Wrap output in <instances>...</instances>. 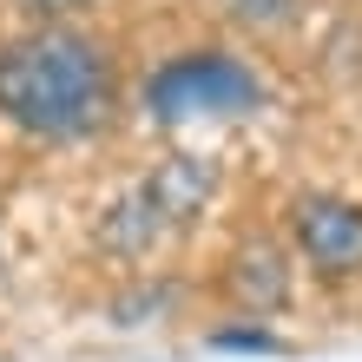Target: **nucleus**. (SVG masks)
Returning a JSON list of instances; mask_svg holds the SVG:
<instances>
[{
	"label": "nucleus",
	"instance_id": "1",
	"mask_svg": "<svg viewBox=\"0 0 362 362\" xmlns=\"http://www.w3.org/2000/svg\"><path fill=\"white\" fill-rule=\"evenodd\" d=\"M119 112L112 47L86 27H20L0 40V119L40 145H79Z\"/></svg>",
	"mask_w": 362,
	"mask_h": 362
},
{
	"label": "nucleus",
	"instance_id": "6",
	"mask_svg": "<svg viewBox=\"0 0 362 362\" xmlns=\"http://www.w3.org/2000/svg\"><path fill=\"white\" fill-rule=\"evenodd\" d=\"M310 0H218V13L230 20L238 33H290L303 20Z\"/></svg>",
	"mask_w": 362,
	"mask_h": 362
},
{
	"label": "nucleus",
	"instance_id": "7",
	"mask_svg": "<svg viewBox=\"0 0 362 362\" xmlns=\"http://www.w3.org/2000/svg\"><path fill=\"white\" fill-rule=\"evenodd\" d=\"M20 13H33V27H79V13L99 0H13Z\"/></svg>",
	"mask_w": 362,
	"mask_h": 362
},
{
	"label": "nucleus",
	"instance_id": "2",
	"mask_svg": "<svg viewBox=\"0 0 362 362\" xmlns=\"http://www.w3.org/2000/svg\"><path fill=\"white\" fill-rule=\"evenodd\" d=\"M218 191V165L198 158V152H178V158H158L139 185H125L99 218V244L112 257H145L152 244H165L172 230H185L198 211L211 204Z\"/></svg>",
	"mask_w": 362,
	"mask_h": 362
},
{
	"label": "nucleus",
	"instance_id": "5",
	"mask_svg": "<svg viewBox=\"0 0 362 362\" xmlns=\"http://www.w3.org/2000/svg\"><path fill=\"white\" fill-rule=\"evenodd\" d=\"M290 244H276V238H244L238 250H230V264H224V290H230V303L250 310V316H284L290 310V296H296V270H290Z\"/></svg>",
	"mask_w": 362,
	"mask_h": 362
},
{
	"label": "nucleus",
	"instance_id": "4",
	"mask_svg": "<svg viewBox=\"0 0 362 362\" xmlns=\"http://www.w3.org/2000/svg\"><path fill=\"white\" fill-rule=\"evenodd\" d=\"M290 257L323 284L362 276V198L349 191H296L290 198Z\"/></svg>",
	"mask_w": 362,
	"mask_h": 362
},
{
	"label": "nucleus",
	"instance_id": "3",
	"mask_svg": "<svg viewBox=\"0 0 362 362\" xmlns=\"http://www.w3.org/2000/svg\"><path fill=\"white\" fill-rule=\"evenodd\" d=\"M270 99L264 73L238 53L198 47V53H172L165 66L145 79V112L158 125H185V119H244Z\"/></svg>",
	"mask_w": 362,
	"mask_h": 362
}]
</instances>
